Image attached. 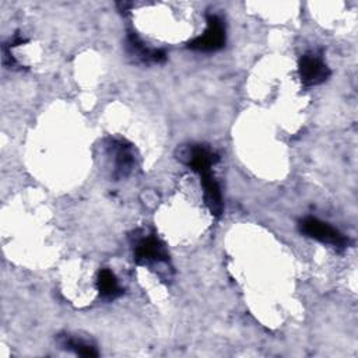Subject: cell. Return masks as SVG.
<instances>
[{"mask_svg": "<svg viewBox=\"0 0 358 358\" xmlns=\"http://www.w3.org/2000/svg\"><path fill=\"white\" fill-rule=\"evenodd\" d=\"M185 161L200 176L204 203L208 207L210 213L215 217H220L224 210L222 196L218 182L211 172V166L218 161V155L210 148L199 144L187 148V151L185 152Z\"/></svg>", "mask_w": 358, "mask_h": 358, "instance_id": "cell-1", "label": "cell"}, {"mask_svg": "<svg viewBox=\"0 0 358 358\" xmlns=\"http://www.w3.org/2000/svg\"><path fill=\"white\" fill-rule=\"evenodd\" d=\"M299 231L312 239H316L326 245H331L337 249H344L350 245V239L345 238L341 232L313 217H306L301 220Z\"/></svg>", "mask_w": 358, "mask_h": 358, "instance_id": "cell-2", "label": "cell"}, {"mask_svg": "<svg viewBox=\"0 0 358 358\" xmlns=\"http://www.w3.org/2000/svg\"><path fill=\"white\" fill-rule=\"evenodd\" d=\"M225 45V27L222 20L215 14L207 15L206 31L189 42V48L199 52H214Z\"/></svg>", "mask_w": 358, "mask_h": 358, "instance_id": "cell-3", "label": "cell"}, {"mask_svg": "<svg viewBox=\"0 0 358 358\" xmlns=\"http://www.w3.org/2000/svg\"><path fill=\"white\" fill-rule=\"evenodd\" d=\"M298 74L305 85L312 87L326 81L330 76V70L319 55L309 52L301 56L298 63Z\"/></svg>", "mask_w": 358, "mask_h": 358, "instance_id": "cell-4", "label": "cell"}, {"mask_svg": "<svg viewBox=\"0 0 358 358\" xmlns=\"http://www.w3.org/2000/svg\"><path fill=\"white\" fill-rule=\"evenodd\" d=\"M134 260L138 264L162 263L168 262V252L165 245L155 235H147L134 245Z\"/></svg>", "mask_w": 358, "mask_h": 358, "instance_id": "cell-5", "label": "cell"}, {"mask_svg": "<svg viewBox=\"0 0 358 358\" xmlns=\"http://www.w3.org/2000/svg\"><path fill=\"white\" fill-rule=\"evenodd\" d=\"M126 49L130 56L145 64L162 63L166 59V53L164 50L145 46V43L134 32H129L126 38Z\"/></svg>", "mask_w": 358, "mask_h": 358, "instance_id": "cell-6", "label": "cell"}, {"mask_svg": "<svg viewBox=\"0 0 358 358\" xmlns=\"http://www.w3.org/2000/svg\"><path fill=\"white\" fill-rule=\"evenodd\" d=\"M113 159H115V175L126 176L134 165V154L130 145L123 141H115L112 145Z\"/></svg>", "mask_w": 358, "mask_h": 358, "instance_id": "cell-7", "label": "cell"}, {"mask_svg": "<svg viewBox=\"0 0 358 358\" xmlns=\"http://www.w3.org/2000/svg\"><path fill=\"white\" fill-rule=\"evenodd\" d=\"M96 287H98L99 295L108 301L116 299L123 294V288L119 285L116 275L109 268H102L98 273Z\"/></svg>", "mask_w": 358, "mask_h": 358, "instance_id": "cell-8", "label": "cell"}, {"mask_svg": "<svg viewBox=\"0 0 358 358\" xmlns=\"http://www.w3.org/2000/svg\"><path fill=\"white\" fill-rule=\"evenodd\" d=\"M59 343H60V345L63 348L70 350V351L76 352L77 355H81V357H98L96 348L92 344H90V343H87V341H84L81 338H76V337H71V336L66 334V336H62L59 338Z\"/></svg>", "mask_w": 358, "mask_h": 358, "instance_id": "cell-9", "label": "cell"}]
</instances>
